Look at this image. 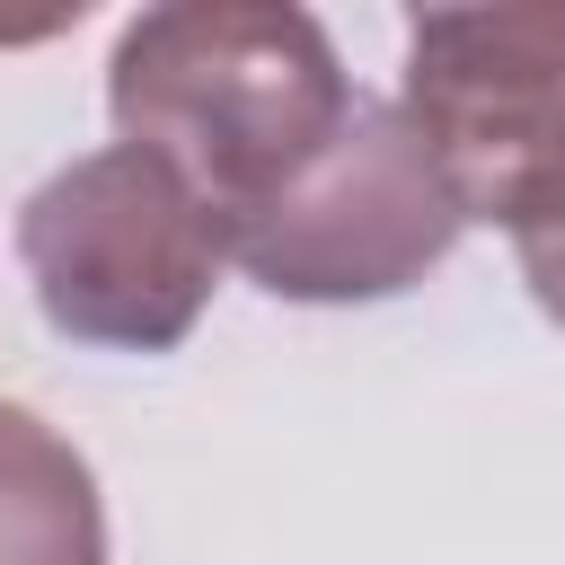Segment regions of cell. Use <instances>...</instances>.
<instances>
[{
	"label": "cell",
	"mask_w": 565,
	"mask_h": 565,
	"mask_svg": "<svg viewBox=\"0 0 565 565\" xmlns=\"http://www.w3.org/2000/svg\"><path fill=\"white\" fill-rule=\"evenodd\" d=\"M106 115L238 221L335 141L353 79L335 35L291 0H159L106 53Z\"/></svg>",
	"instance_id": "6da1fadb"
},
{
	"label": "cell",
	"mask_w": 565,
	"mask_h": 565,
	"mask_svg": "<svg viewBox=\"0 0 565 565\" xmlns=\"http://www.w3.org/2000/svg\"><path fill=\"white\" fill-rule=\"evenodd\" d=\"M18 265L53 335L177 353L221 291V212L150 150L106 141L18 203Z\"/></svg>",
	"instance_id": "7a4b0ae2"
},
{
	"label": "cell",
	"mask_w": 565,
	"mask_h": 565,
	"mask_svg": "<svg viewBox=\"0 0 565 565\" xmlns=\"http://www.w3.org/2000/svg\"><path fill=\"white\" fill-rule=\"evenodd\" d=\"M397 115L459 221L539 230L565 212V0L415 9Z\"/></svg>",
	"instance_id": "3957f363"
},
{
	"label": "cell",
	"mask_w": 565,
	"mask_h": 565,
	"mask_svg": "<svg viewBox=\"0 0 565 565\" xmlns=\"http://www.w3.org/2000/svg\"><path fill=\"white\" fill-rule=\"evenodd\" d=\"M459 230L468 221L441 194V177H433L424 141L406 132V115L388 97H353L335 141L291 185H274L265 203L221 221V256L274 300L344 309V300L415 291L459 247Z\"/></svg>",
	"instance_id": "277c9868"
},
{
	"label": "cell",
	"mask_w": 565,
	"mask_h": 565,
	"mask_svg": "<svg viewBox=\"0 0 565 565\" xmlns=\"http://www.w3.org/2000/svg\"><path fill=\"white\" fill-rule=\"evenodd\" d=\"M0 565H106L97 468L35 415L0 397Z\"/></svg>",
	"instance_id": "5b68a950"
},
{
	"label": "cell",
	"mask_w": 565,
	"mask_h": 565,
	"mask_svg": "<svg viewBox=\"0 0 565 565\" xmlns=\"http://www.w3.org/2000/svg\"><path fill=\"white\" fill-rule=\"evenodd\" d=\"M512 256H521L530 300L565 327V212H556V221H539V230H521V238H512Z\"/></svg>",
	"instance_id": "8992f818"
}]
</instances>
